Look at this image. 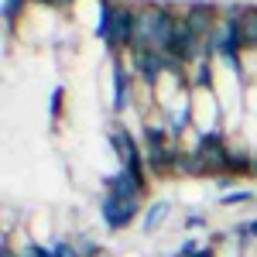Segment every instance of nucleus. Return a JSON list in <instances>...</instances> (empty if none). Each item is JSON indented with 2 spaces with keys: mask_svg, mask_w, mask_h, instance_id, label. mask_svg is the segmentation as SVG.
<instances>
[{
  "mask_svg": "<svg viewBox=\"0 0 257 257\" xmlns=\"http://www.w3.org/2000/svg\"><path fill=\"white\" fill-rule=\"evenodd\" d=\"M196 86H209L213 82V69H209V62H199V72H196Z\"/></svg>",
  "mask_w": 257,
  "mask_h": 257,
  "instance_id": "ddd939ff",
  "label": "nucleus"
},
{
  "mask_svg": "<svg viewBox=\"0 0 257 257\" xmlns=\"http://www.w3.org/2000/svg\"><path fill=\"white\" fill-rule=\"evenodd\" d=\"M168 213H172V206H168L165 199H161V202H155V206H151V209L144 213V223H141V226H144V233H155L161 223L168 219Z\"/></svg>",
  "mask_w": 257,
  "mask_h": 257,
  "instance_id": "1a4fd4ad",
  "label": "nucleus"
},
{
  "mask_svg": "<svg viewBox=\"0 0 257 257\" xmlns=\"http://www.w3.org/2000/svg\"><path fill=\"white\" fill-rule=\"evenodd\" d=\"M110 148L120 155V161H131V158H138V155H144V151L138 148V141L131 138V131H123V127L110 131Z\"/></svg>",
  "mask_w": 257,
  "mask_h": 257,
  "instance_id": "0eeeda50",
  "label": "nucleus"
},
{
  "mask_svg": "<svg viewBox=\"0 0 257 257\" xmlns=\"http://www.w3.org/2000/svg\"><path fill=\"white\" fill-rule=\"evenodd\" d=\"M185 226H189V230H199V226H206V219H202V216H189V219H185Z\"/></svg>",
  "mask_w": 257,
  "mask_h": 257,
  "instance_id": "f3484780",
  "label": "nucleus"
},
{
  "mask_svg": "<svg viewBox=\"0 0 257 257\" xmlns=\"http://www.w3.org/2000/svg\"><path fill=\"white\" fill-rule=\"evenodd\" d=\"M134 72L141 82L155 86L161 76H172L178 86H185V65L178 59H172L168 52H155V48H141L134 52Z\"/></svg>",
  "mask_w": 257,
  "mask_h": 257,
  "instance_id": "f03ea898",
  "label": "nucleus"
},
{
  "mask_svg": "<svg viewBox=\"0 0 257 257\" xmlns=\"http://www.w3.org/2000/svg\"><path fill=\"white\" fill-rule=\"evenodd\" d=\"M131 106V72L123 69V62H113V110L123 113Z\"/></svg>",
  "mask_w": 257,
  "mask_h": 257,
  "instance_id": "423d86ee",
  "label": "nucleus"
},
{
  "mask_svg": "<svg viewBox=\"0 0 257 257\" xmlns=\"http://www.w3.org/2000/svg\"><path fill=\"white\" fill-rule=\"evenodd\" d=\"M24 7V0H4V21H14Z\"/></svg>",
  "mask_w": 257,
  "mask_h": 257,
  "instance_id": "4468645a",
  "label": "nucleus"
},
{
  "mask_svg": "<svg viewBox=\"0 0 257 257\" xmlns=\"http://www.w3.org/2000/svg\"><path fill=\"white\" fill-rule=\"evenodd\" d=\"M141 202H123L117 199L113 192H106L103 196V206H99V213H103V223L110 226V230H123V226H131L134 216H138Z\"/></svg>",
  "mask_w": 257,
  "mask_h": 257,
  "instance_id": "39448f33",
  "label": "nucleus"
},
{
  "mask_svg": "<svg viewBox=\"0 0 257 257\" xmlns=\"http://www.w3.org/2000/svg\"><path fill=\"white\" fill-rule=\"evenodd\" d=\"M202 165V175H226V158H230V144L223 131H202L192 151Z\"/></svg>",
  "mask_w": 257,
  "mask_h": 257,
  "instance_id": "7ed1b4c3",
  "label": "nucleus"
},
{
  "mask_svg": "<svg viewBox=\"0 0 257 257\" xmlns=\"http://www.w3.org/2000/svg\"><path fill=\"white\" fill-rule=\"evenodd\" d=\"M250 199H254V192L240 189V192H223V196H219V202H223V206H243V202H250Z\"/></svg>",
  "mask_w": 257,
  "mask_h": 257,
  "instance_id": "9b49d317",
  "label": "nucleus"
},
{
  "mask_svg": "<svg viewBox=\"0 0 257 257\" xmlns=\"http://www.w3.org/2000/svg\"><path fill=\"white\" fill-rule=\"evenodd\" d=\"M41 4H48V0H41Z\"/></svg>",
  "mask_w": 257,
  "mask_h": 257,
  "instance_id": "4be33fe9",
  "label": "nucleus"
},
{
  "mask_svg": "<svg viewBox=\"0 0 257 257\" xmlns=\"http://www.w3.org/2000/svg\"><path fill=\"white\" fill-rule=\"evenodd\" d=\"M247 230H250V237H257V219H254V223H247Z\"/></svg>",
  "mask_w": 257,
  "mask_h": 257,
  "instance_id": "aec40b11",
  "label": "nucleus"
},
{
  "mask_svg": "<svg viewBox=\"0 0 257 257\" xmlns=\"http://www.w3.org/2000/svg\"><path fill=\"white\" fill-rule=\"evenodd\" d=\"M243 41H247V48H257V7H247V14H243Z\"/></svg>",
  "mask_w": 257,
  "mask_h": 257,
  "instance_id": "9d476101",
  "label": "nucleus"
},
{
  "mask_svg": "<svg viewBox=\"0 0 257 257\" xmlns=\"http://www.w3.org/2000/svg\"><path fill=\"white\" fill-rule=\"evenodd\" d=\"M216 254V250H213V243H209V247H199L196 254H189V257H213Z\"/></svg>",
  "mask_w": 257,
  "mask_h": 257,
  "instance_id": "a211bd4d",
  "label": "nucleus"
},
{
  "mask_svg": "<svg viewBox=\"0 0 257 257\" xmlns=\"http://www.w3.org/2000/svg\"><path fill=\"white\" fill-rule=\"evenodd\" d=\"M52 7H65V4H72V0H48Z\"/></svg>",
  "mask_w": 257,
  "mask_h": 257,
  "instance_id": "6ab92c4d",
  "label": "nucleus"
},
{
  "mask_svg": "<svg viewBox=\"0 0 257 257\" xmlns=\"http://www.w3.org/2000/svg\"><path fill=\"white\" fill-rule=\"evenodd\" d=\"M21 257H55V254H52L48 247H41V243H28V247H24V254H21Z\"/></svg>",
  "mask_w": 257,
  "mask_h": 257,
  "instance_id": "2eb2a0df",
  "label": "nucleus"
},
{
  "mask_svg": "<svg viewBox=\"0 0 257 257\" xmlns=\"http://www.w3.org/2000/svg\"><path fill=\"white\" fill-rule=\"evenodd\" d=\"M254 155L240 151V148H230V158H226V175L243 178V175H254Z\"/></svg>",
  "mask_w": 257,
  "mask_h": 257,
  "instance_id": "6e6552de",
  "label": "nucleus"
},
{
  "mask_svg": "<svg viewBox=\"0 0 257 257\" xmlns=\"http://www.w3.org/2000/svg\"><path fill=\"white\" fill-rule=\"evenodd\" d=\"M134 35H138V11L117 4L113 7V18H110V31H106V48H134Z\"/></svg>",
  "mask_w": 257,
  "mask_h": 257,
  "instance_id": "20e7f679",
  "label": "nucleus"
},
{
  "mask_svg": "<svg viewBox=\"0 0 257 257\" xmlns=\"http://www.w3.org/2000/svg\"><path fill=\"white\" fill-rule=\"evenodd\" d=\"M178 11L168 4H144L138 11V35H134V52L141 48H155L165 52L168 38H172V28H175Z\"/></svg>",
  "mask_w": 257,
  "mask_h": 257,
  "instance_id": "f257e3e1",
  "label": "nucleus"
},
{
  "mask_svg": "<svg viewBox=\"0 0 257 257\" xmlns=\"http://www.w3.org/2000/svg\"><path fill=\"white\" fill-rule=\"evenodd\" d=\"M52 254H55V257H82L79 254V243H72V240H59V243L52 247Z\"/></svg>",
  "mask_w": 257,
  "mask_h": 257,
  "instance_id": "f8f14e48",
  "label": "nucleus"
},
{
  "mask_svg": "<svg viewBox=\"0 0 257 257\" xmlns=\"http://www.w3.org/2000/svg\"><path fill=\"white\" fill-rule=\"evenodd\" d=\"M199 250V240L196 237H189V240H182V247H178V257H189V254H196Z\"/></svg>",
  "mask_w": 257,
  "mask_h": 257,
  "instance_id": "dca6fc26",
  "label": "nucleus"
},
{
  "mask_svg": "<svg viewBox=\"0 0 257 257\" xmlns=\"http://www.w3.org/2000/svg\"><path fill=\"white\" fill-rule=\"evenodd\" d=\"M0 257H11V247H7V243H4V250H0Z\"/></svg>",
  "mask_w": 257,
  "mask_h": 257,
  "instance_id": "412c9836",
  "label": "nucleus"
}]
</instances>
